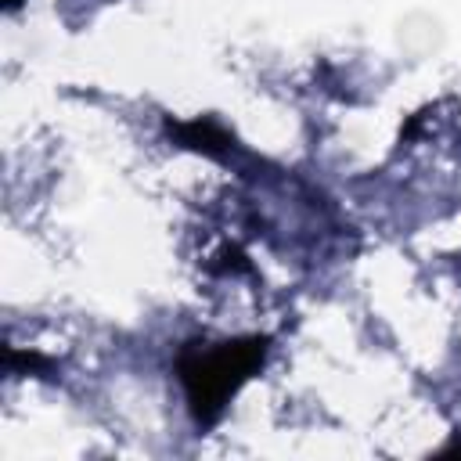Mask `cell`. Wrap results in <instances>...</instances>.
<instances>
[{"label": "cell", "instance_id": "obj_1", "mask_svg": "<svg viewBox=\"0 0 461 461\" xmlns=\"http://www.w3.org/2000/svg\"><path fill=\"white\" fill-rule=\"evenodd\" d=\"M259 360H263V342H256V339L249 346H230V349H216V353L202 357L198 371L184 375L191 385V407L198 411V418H212Z\"/></svg>", "mask_w": 461, "mask_h": 461}]
</instances>
